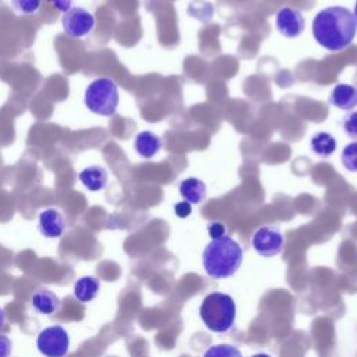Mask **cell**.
<instances>
[{
  "mask_svg": "<svg viewBox=\"0 0 357 357\" xmlns=\"http://www.w3.org/2000/svg\"><path fill=\"white\" fill-rule=\"evenodd\" d=\"M343 128L350 138L357 139V112H350L344 116Z\"/></svg>",
  "mask_w": 357,
  "mask_h": 357,
  "instance_id": "obj_20",
  "label": "cell"
},
{
  "mask_svg": "<svg viewBox=\"0 0 357 357\" xmlns=\"http://www.w3.org/2000/svg\"><path fill=\"white\" fill-rule=\"evenodd\" d=\"M202 357H243V354L233 344H213L205 350Z\"/></svg>",
  "mask_w": 357,
  "mask_h": 357,
  "instance_id": "obj_17",
  "label": "cell"
},
{
  "mask_svg": "<svg viewBox=\"0 0 357 357\" xmlns=\"http://www.w3.org/2000/svg\"><path fill=\"white\" fill-rule=\"evenodd\" d=\"M86 109L98 116L110 117L119 106V88L112 78L100 77L91 81L84 93Z\"/></svg>",
  "mask_w": 357,
  "mask_h": 357,
  "instance_id": "obj_4",
  "label": "cell"
},
{
  "mask_svg": "<svg viewBox=\"0 0 357 357\" xmlns=\"http://www.w3.org/2000/svg\"><path fill=\"white\" fill-rule=\"evenodd\" d=\"M328 102L337 109L351 110L357 106V88L351 84H336L331 91Z\"/></svg>",
  "mask_w": 357,
  "mask_h": 357,
  "instance_id": "obj_10",
  "label": "cell"
},
{
  "mask_svg": "<svg viewBox=\"0 0 357 357\" xmlns=\"http://www.w3.org/2000/svg\"><path fill=\"white\" fill-rule=\"evenodd\" d=\"M99 280L92 276H84L78 279L74 284V296L81 303L92 301L99 291Z\"/></svg>",
  "mask_w": 357,
  "mask_h": 357,
  "instance_id": "obj_16",
  "label": "cell"
},
{
  "mask_svg": "<svg viewBox=\"0 0 357 357\" xmlns=\"http://www.w3.org/2000/svg\"><path fill=\"white\" fill-rule=\"evenodd\" d=\"M36 346L46 357H64L70 347V337L64 328L49 326L38 335Z\"/></svg>",
  "mask_w": 357,
  "mask_h": 357,
  "instance_id": "obj_5",
  "label": "cell"
},
{
  "mask_svg": "<svg viewBox=\"0 0 357 357\" xmlns=\"http://www.w3.org/2000/svg\"><path fill=\"white\" fill-rule=\"evenodd\" d=\"M39 231L47 237V238H57L63 234L64 227H66V222H64V216L61 215L60 211L54 209V208H47L43 209L39 213Z\"/></svg>",
  "mask_w": 357,
  "mask_h": 357,
  "instance_id": "obj_9",
  "label": "cell"
},
{
  "mask_svg": "<svg viewBox=\"0 0 357 357\" xmlns=\"http://www.w3.org/2000/svg\"><path fill=\"white\" fill-rule=\"evenodd\" d=\"M208 233L212 237V240L220 238L226 233V226L223 223H220V222H211L208 225Z\"/></svg>",
  "mask_w": 357,
  "mask_h": 357,
  "instance_id": "obj_21",
  "label": "cell"
},
{
  "mask_svg": "<svg viewBox=\"0 0 357 357\" xmlns=\"http://www.w3.org/2000/svg\"><path fill=\"white\" fill-rule=\"evenodd\" d=\"M160 148L162 139L152 131H139L134 138V149L144 159L153 158L160 151Z\"/></svg>",
  "mask_w": 357,
  "mask_h": 357,
  "instance_id": "obj_12",
  "label": "cell"
},
{
  "mask_svg": "<svg viewBox=\"0 0 357 357\" xmlns=\"http://www.w3.org/2000/svg\"><path fill=\"white\" fill-rule=\"evenodd\" d=\"M243 262L241 245L229 236L212 240L202 252L205 272L215 279L233 276Z\"/></svg>",
  "mask_w": 357,
  "mask_h": 357,
  "instance_id": "obj_2",
  "label": "cell"
},
{
  "mask_svg": "<svg viewBox=\"0 0 357 357\" xmlns=\"http://www.w3.org/2000/svg\"><path fill=\"white\" fill-rule=\"evenodd\" d=\"M336 145L337 144H336L335 137L325 131L315 132L310 142L311 151L315 155H318L319 158H329L336 151Z\"/></svg>",
  "mask_w": 357,
  "mask_h": 357,
  "instance_id": "obj_15",
  "label": "cell"
},
{
  "mask_svg": "<svg viewBox=\"0 0 357 357\" xmlns=\"http://www.w3.org/2000/svg\"><path fill=\"white\" fill-rule=\"evenodd\" d=\"M342 165L349 172H357V141L347 144L340 155Z\"/></svg>",
  "mask_w": 357,
  "mask_h": 357,
  "instance_id": "obj_18",
  "label": "cell"
},
{
  "mask_svg": "<svg viewBox=\"0 0 357 357\" xmlns=\"http://www.w3.org/2000/svg\"><path fill=\"white\" fill-rule=\"evenodd\" d=\"M252 357H272V356H269V354H266V353H257V354H254Z\"/></svg>",
  "mask_w": 357,
  "mask_h": 357,
  "instance_id": "obj_26",
  "label": "cell"
},
{
  "mask_svg": "<svg viewBox=\"0 0 357 357\" xmlns=\"http://www.w3.org/2000/svg\"><path fill=\"white\" fill-rule=\"evenodd\" d=\"M78 178L86 190L95 192V191L103 190L107 185L109 173L100 165H91L79 172Z\"/></svg>",
  "mask_w": 357,
  "mask_h": 357,
  "instance_id": "obj_11",
  "label": "cell"
},
{
  "mask_svg": "<svg viewBox=\"0 0 357 357\" xmlns=\"http://www.w3.org/2000/svg\"><path fill=\"white\" fill-rule=\"evenodd\" d=\"M192 212V208H191V204L187 202V201H180L174 205V213L178 216V218H188Z\"/></svg>",
  "mask_w": 357,
  "mask_h": 357,
  "instance_id": "obj_22",
  "label": "cell"
},
{
  "mask_svg": "<svg viewBox=\"0 0 357 357\" xmlns=\"http://www.w3.org/2000/svg\"><path fill=\"white\" fill-rule=\"evenodd\" d=\"M56 10L66 13L73 7V0H47Z\"/></svg>",
  "mask_w": 357,
  "mask_h": 357,
  "instance_id": "obj_24",
  "label": "cell"
},
{
  "mask_svg": "<svg viewBox=\"0 0 357 357\" xmlns=\"http://www.w3.org/2000/svg\"><path fill=\"white\" fill-rule=\"evenodd\" d=\"M10 3L20 14H33L42 6V0H10Z\"/></svg>",
  "mask_w": 357,
  "mask_h": 357,
  "instance_id": "obj_19",
  "label": "cell"
},
{
  "mask_svg": "<svg viewBox=\"0 0 357 357\" xmlns=\"http://www.w3.org/2000/svg\"><path fill=\"white\" fill-rule=\"evenodd\" d=\"M354 17H356V20H357V1H356V6H354Z\"/></svg>",
  "mask_w": 357,
  "mask_h": 357,
  "instance_id": "obj_27",
  "label": "cell"
},
{
  "mask_svg": "<svg viewBox=\"0 0 357 357\" xmlns=\"http://www.w3.org/2000/svg\"><path fill=\"white\" fill-rule=\"evenodd\" d=\"M61 25L68 36L82 38L95 28V15L82 7H71L63 13Z\"/></svg>",
  "mask_w": 357,
  "mask_h": 357,
  "instance_id": "obj_6",
  "label": "cell"
},
{
  "mask_svg": "<svg viewBox=\"0 0 357 357\" xmlns=\"http://www.w3.org/2000/svg\"><path fill=\"white\" fill-rule=\"evenodd\" d=\"M276 28L286 38H297L303 33L305 21L300 10L293 7H282L276 14Z\"/></svg>",
  "mask_w": 357,
  "mask_h": 357,
  "instance_id": "obj_8",
  "label": "cell"
},
{
  "mask_svg": "<svg viewBox=\"0 0 357 357\" xmlns=\"http://www.w3.org/2000/svg\"><path fill=\"white\" fill-rule=\"evenodd\" d=\"M4 321H6V315H4V311L0 308V329L4 326Z\"/></svg>",
  "mask_w": 357,
  "mask_h": 357,
  "instance_id": "obj_25",
  "label": "cell"
},
{
  "mask_svg": "<svg viewBox=\"0 0 357 357\" xmlns=\"http://www.w3.org/2000/svg\"><path fill=\"white\" fill-rule=\"evenodd\" d=\"M180 195L190 204H201L206 197V185L197 177H188L180 181Z\"/></svg>",
  "mask_w": 357,
  "mask_h": 357,
  "instance_id": "obj_14",
  "label": "cell"
},
{
  "mask_svg": "<svg viewBox=\"0 0 357 357\" xmlns=\"http://www.w3.org/2000/svg\"><path fill=\"white\" fill-rule=\"evenodd\" d=\"M199 315L205 326L212 332H226L233 328L236 319V303L225 293L208 294L199 307Z\"/></svg>",
  "mask_w": 357,
  "mask_h": 357,
  "instance_id": "obj_3",
  "label": "cell"
},
{
  "mask_svg": "<svg viewBox=\"0 0 357 357\" xmlns=\"http://www.w3.org/2000/svg\"><path fill=\"white\" fill-rule=\"evenodd\" d=\"M31 304L36 312L45 314V315H52L57 312L60 308L59 297L49 289L35 290L31 297Z\"/></svg>",
  "mask_w": 357,
  "mask_h": 357,
  "instance_id": "obj_13",
  "label": "cell"
},
{
  "mask_svg": "<svg viewBox=\"0 0 357 357\" xmlns=\"http://www.w3.org/2000/svg\"><path fill=\"white\" fill-rule=\"evenodd\" d=\"M11 347V340L6 335H0V357H10Z\"/></svg>",
  "mask_w": 357,
  "mask_h": 357,
  "instance_id": "obj_23",
  "label": "cell"
},
{
  "mask_svg": "<svg viewBox=\"0 0 357 357\" xmlns=\"http://www.w3.org/2000/svg\"><path fill=\"white\" fill-rule=\"evenodd\" d=\"M283 234L275 226H262L259 227L251 238V244L254 250L262 257H273L278 255L283 248Z\"/></svg>",
  "mask_w": 357,
  "mask_h": 357,
  "instance_id": "obj_7",
  "label": "cell"
},
{
  "mask_svg": "<svg viewBox=\"0 0 357 357\" xmlns=\"http://www.w3.org/2000/svg\"><path fill=\"white\" fill-rule=\"evenodd\" d=\"M357 32L354 14L342 6L318 11L312 20V35L318 45L329 52H340L353 43Z\"/></svg>",
  "mask_w": 357,
  "mask_h": 357,
  "instance_id": "obj_1",
  "label": "cell"
}]
</instances>
